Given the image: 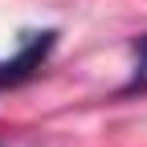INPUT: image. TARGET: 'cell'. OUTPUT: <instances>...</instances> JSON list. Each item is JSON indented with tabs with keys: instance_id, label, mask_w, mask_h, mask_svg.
<instances>
[{
	"instance_id": "cell-1",
	"label": "cell",
	"mask_w": 147,
	"mask_h": 147,
	"mask_svg": "<svg viewBox=\"0 0 147 147\" xmlns=\"http://www.w3.org/2000/svg\"><path fill=\"white\" fill-rule=\"evenodd\" d=\"M53 45H57V29L25 33V37H21V45H16V53L0 61V86H21V82H29L33 74L45 65V57H49V49H53Z\"/></svg>"
},
{
	"instance_id": "cell-2",
	"label": "cell",
	"mask_w": 147,
	"mask_h": 147,
	"mask_svg": "<svg viewBox=\"0 0 147 147\" xmlns=\"http://www.w3.org/2000/svg\"><path fill=\"white\" fill-rule=\"evenodd\" d=\"M143 90H147V33L135 37V69H131V78H127V86L119 94H143Z\"/></svg>"
}]
</instances>
